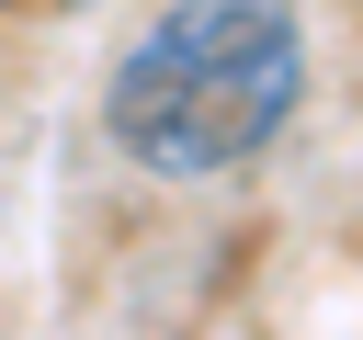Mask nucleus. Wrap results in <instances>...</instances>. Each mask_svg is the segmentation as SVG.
Here are the masks:
<instances>
[{"mask_svg": "<svg viewBox=\"0 0 363 340\" xmlns=\"http://www.w3.org/2000/svg\"><path fill=\"white\" fill-rule=\"evenodd\" d=\"M306 102V23L284 0H170L102 91V125L159 181L250 170Z\"/></svg>", "mask_w": 363, "mask_h": 340, "instance_id": "f257e3e1", "label": "nucleus"}]
</instances>
